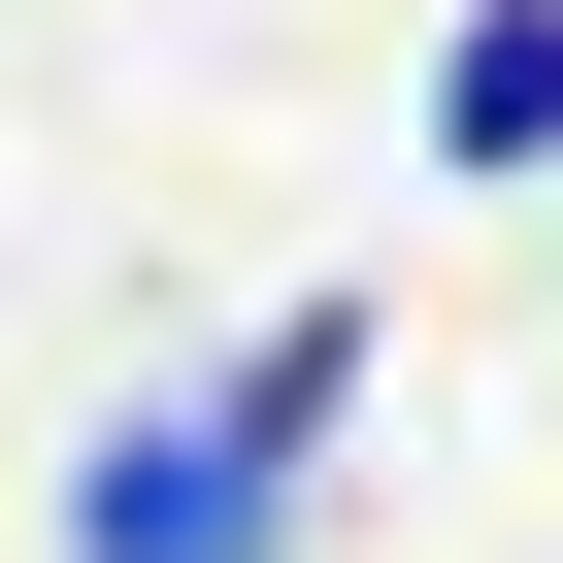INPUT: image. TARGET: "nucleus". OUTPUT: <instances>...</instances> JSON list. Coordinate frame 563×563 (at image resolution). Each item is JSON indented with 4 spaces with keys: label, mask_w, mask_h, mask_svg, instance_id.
Instances as JSON below:
<instances>
[{
    "label": "nucleus",
    "mask_w": 563,
    "mask_h": 563,
    "mask_svg": "<svg viewBox=\"0 0 563 563\" xmlns=\"http://www.w3.org/2000/svg\"><path fill=\"white\" fill-rule=\"evenodd\" d=\"M332 398H365V299H265L199 398H133V431L67 464V563H265L299 464H332Z\"/></svg>",
    "instance_id": "obj_1"
},
{
    "label": "nucleus",
    "mask_w": 563,
    "mask_h": 563,
    "mask_svg": "<svg viewBox=\"0 0 563 563\" xmlns=\"http://www.w3.org/2000/svg\"><path fill=\"white\" fill-rule=\"evenodd\" d=\"M431 166H563V0H464L431 34Z\"/></svg>",
    "instance_id": "obj_2"
}]
</instances>
